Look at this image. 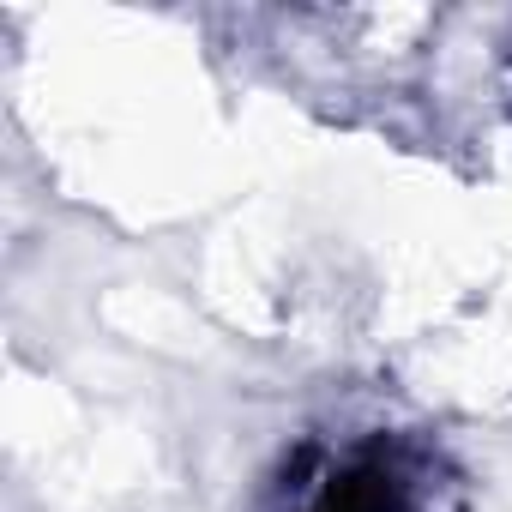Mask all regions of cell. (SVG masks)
Segmentation results:
<instances>
[{
	"label": "cell",
	"mask_w": 512,
	"mask_h": 512,
	"mask_svg": "<svg viewBox=\"0 0 512 512\" xmlns=\"http://www.w3.org/2000/svg\"><path fill=\"white\" fill-rule=\"evenodd\" d=\"M302 512H422V476L404 446L368 440L314 476Z\"/></svg>",
	"instance_id": "1"
}]
</instances>
